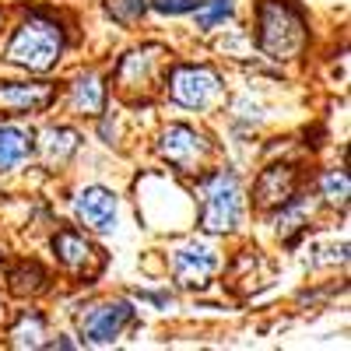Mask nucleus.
Segmentation results:
<instances>
[{
	"label": "nucleus",
	"instance_id": "f257e3e1",
	"mask_svg": "<svg viewBox=\"0 0 351 351\" xmlns=\"http://www.w3.org/2000/svg\"><path fill=\"white\" fill-rule=\"evenodd\" d=\"M256 43L271 60H291L306 46V18L291 0H260L256 4Z\"/></svg>",
	"mask_w": 351,
	"mask_h": 351
},
{
	"label": "nucleus",
	"instance_id": "f03ea898",
	"mask_svg": "<svg viewBox=\"0 0 351 351\" xmlns=\"http://www.w3.org/2000/svg\"><path fill=\"white\" fill-rule=\"evenodd\" d=\"M64 53V28L46 14H32L8 43V60L25 71H49Z\"/></svg>",
	"mask_w": 351,
	"mask_h": 351
},
{
	"label": "nucleus",
	"instance_id": "7ed1b4c3",
	"mask_svg": "<svg viewBox=\"0 0 351 351\" xmlns=\"http://www.w3.org/2000/svg\"><path fill=\"white\" fill-rule=\"evenodd\" d=\"M243 215V193H239V180L236 172H211L208 180L200 183V228L221 236L239 225Z\"/></svg>",
	"mask_w": 351,
	"mask_h": 351
},
{
	"label": "nucleus",
	"instance_id": "20e7f679",
	"mask_svg": "<svg viewBox=\"0 0 351 351\" xmlns=\"http://www.w3.org/2000/svg\"><path fill=\"white\" fill-rule=\"evenodd\" d=\"M162 64H165V49L162 46H144V49H130L120 67H116V88L123 95H152L158 88V74H162Z\"/></svg>",
	"mask_w": 351,
	"mask_h": 351
},
{
	"label": "nucleus",
	"instance_id": "39448f33",
	"mask_svg": "<svg viewBox=\"0 0 351 351\" xmlns=\"http://www.w3.org/2000/svg\"><path fill=\"white\" fill-rule=\"evenodd\" d=\"M158 152H162V158H165L169 165L190 172V169H197L204 158H208L211 144H208V137L197 134L193 127L172 123V127H165L162 137H158Z\"/></svg>",
	"mask_w": 351,
	"mask_h": 351
},
{
	"label": "nucleus",
	"instance_id": "423d86ee",
	"mask_svg": "<svg viewBox=\"0 0 351 351\" xmlns=\"http://www.w3.org/2000/svg\"><path fill=\"white\" fill-rule=\"evenodd\" d=\"M169 95L172 102H180L186 109H204L218 95V74L211 67H176L169 74Z\"/></svg>",
	"mask_w": 351,
	"mask_h": 351
},
{
	"label": "nucleus",
	"instance_id": "0eeeda50",
	"mask_svg": "<svg viewBox=\"0 0 351 351\" xmlns=\"http://www.w3.org/2000/svg\"><path fill=\"white\" fill-rule=\"evenodd\" d=\"M56 102V84L49 81H0V116L43 112Z\"/></svg>",
	"mask_w": 351,
	"mask_h": 351
},
{
	"label": "nucleus",
	"instance_id": "6e6552de",
	"mask_svg": "<svg viewBox=\"0 0 351 351\" xmlns=\"http://www.w3.org/2000/svg\"><path fill=\"white\" fill-rule=\"evenodd\" d=\"M53 250H56V256H60V263H64L67 271L84 274V278H95V274L102 271V263H106L102 250H99L95 243H88L81 232H74V228L56 232Z\"/></svg>",
	"mask_w": 351,
	"mask_h": 351
},
{
	"label": "nucleus",
	"instance_id": "1a4fd4ad",
	"mask_svg": "<svg viewBox=\"0 0 351 351\" xmlns=\"http://www.w3.org/2000/svg\"><path fill=\"white\" fill-rule=\"evenodd\" d=\"M130 319H134V309L127 302H102L81 316V334L92 344H109L123 334V327Z\"/></svg>",
	"mask_w": 351,
	"mask_h": 351
},
{
	"label": "nucleus",
	"instance_id": "9d476101",
	"mask_svg": "<svg viewBox=\"0 0 351 351\" xmlns=\"http://www.w3.org/2000/svg\"><path fill=\"white\" fill-rule=\"evenodd\" d=\"M218 271V260L208 246L200 243H186L172 253V274L183 288H204Z\"/></svg>",
	"mask_w": 351,
	"mask_h": 351
},
{
	"label": "nucleus",
	"instance_id": "9b49d317",
	"mask_svg": "<svg viewBox=\"0 0 351 351\" xmlns=\"http://www.w3.org/2000/svg\"><path fill=\"white\" fill-rule=\"evenodd\" d=\"M74 215L88 232H112L116 228V193L106 186H88L74 200Z\"/></svg>",
	"mask_w": 351,
	"mask_h": 351
},
{
	"label": "nucleus",
	"instance_id": "f8f14e48",
	"mask_svg": "<svg viewBox=\"0 0 351 351\" xmlns=\"http://www.w3.org/2000/svg\"><path fill=\"white\" fill-rule=\"evenodd\" d=\"M295 186H299V176L291 165H271L260 172L256 180V204L260 208H285V204H291V197H295Z\"/></svg>",
	"mask_w": 351,
	"mask_h": 351
},
{
	"label": "nucleus",
	"instance_id": "ddd939ff",
	"mask_svg": "<svg viewBox=\"0 0 351 351\" xmlns=\"http://www.w3.org/2000/svg\"><path fill=\"white\" fill-rule=\"evenodd\" d=\"M77 144H81L77 130H71V127H46L43 141H39V152H43L46 165H64V162L74 158Z\"/></svg>",
	"mask_w": 351,
	"mask_h": 351
},
{
	"label": "nucleus",
	"instance_id": "4468645a",
	"mask_svg": "<svg viewBox=\"0 0 351 351\" xmlns=\"http://www.w3.org/2000/svg\"><path fill=\"white\" fill-rule=\"evenodd\" d=\"M71 106H74V112H81V116H99L102 106H106V84H102V77L81 74V77L71 84Z\"/></svg>",
	"mask_w": 351,
	"mask_h": 351
},
{
	"label": "nucleus",
	"instance_id": "2eb2a0df",
	"mask_svg": "<svg viewBox=\"0 0 351 351\" xmlns=\"http://www.w3.org/2000/svg\"><path fill=\"white\" fill-rule=\"evenodd\" d=\"M28 152H32V134H25L21 127H0V172L18 169Z\"/></svg>",
	"mask_w": 351,
	"mask_h": 351
},
{
	"label": "nucleus",
	"instance_id": "dca6fc26",
	"mask_svg": "<svg viewBox=\"0 0 351 351\" xmlns=\"http://www.w3.org/2000/svg\"><path fill=\"white\" fill-rule=\"evenodd\" d=\"M8 281H11L14 295H39V291H46V285H49V274L39 267L36 260H28V263H18Z\"/></svg>",
	"mask_w": 351,
	"mask_h": 351
},
{
	"label": "nucleus",
	"instance_id": "f3484780",
	"mask_svg": "<svg viewBox=\"0 0 351 351\" xmlns=\"http://www.w3.org/2000/svg\"><path fill=\"white\" fill-rule=\"evenodd\" d=\"M11 344L14 348H43L46 344V319L39 313H25L11 327Z\"/></svg>",
	"mask_w": 351,
	"mask_h": 351
},
{
	"label": "nucleus",
	"instance_id": "a211bd4d",
	"mask_svg": "<svg viewBox=\"0 0 351 351\" xmlns=\"http://www.w3.org/2000/svg\"><path fill=\"white\" fill-rule=\"evenodd\" d=\"M148 11V0H106V14L120 25H134Z\"/></svg>",
	"mask_w": 351,
	"mask_h": 351
},
{
	"label": "nucleus",
	"instance_id": "6ab92c4d",
	"mask_svg": "<svg viewBox=\"0 0 351 351\" xmlns=\"http://www.w3.org/2000/svg\"><path fill=\"white\" fill-rule=\"evenodd\" d=\"M193 11H197V25L200 28H215L218 21H225L232 14V0H200Z\"/></svg>",
	"mask_w": 351,
	"mask_h": 351
},
{
	"label": "nucleus",
	"instance_id": "aec40b11",
	"mask_svg": "<svg viewBox=\"0 0 351 351\" xmlns=\"http://www.w3.org/2000/svg\"><path fill=\"white\" fill-rule=\"evenodd\" d=\"M319 186H324V197H327L330 204H341V208L348 204V176H344V172H327Z\"/></svg>",
	"mask_w": 351,
	"mask_h": 351
},
{
	"label": "nucleus",
	"instance_id": "412c9836",
	"mask_svg": "<svg viewBox=\"0 0 351 351\" xmlns=\"http://www.w3.org/2000/svg\"><path fill=\"white\" fill-rule=\"evenodd\" d=\"M288 208V204H285ZM302 228V208H288V211H281L278 215V232L281 236H291V232H299Z\"/></svg>",
	"mask_w": 351,
	"mask_h": 351
},
{
	"label": "nucleus",
	"instance_id": "4be33fe9",
	"mask_svg": "<svg viewBox=\"0 0 351 351\" xmlns=\"http://www.w3.org/2000/svg\"><path fill=\"white\" fill-rule=\"evenodd\" d=\"M148 4L155 11H162V14H186L200 4V0H148Z\"/></svg>",
	"mask_w": 351,
	"mask_h": 351
}]
</instances>
